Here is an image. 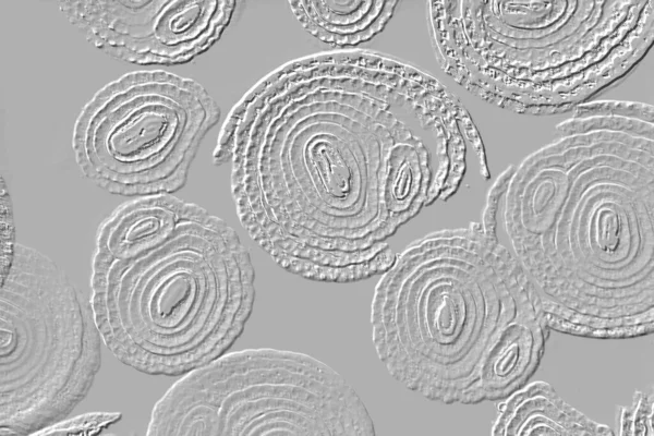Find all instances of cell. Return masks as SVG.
<instances>
[{
	"mask_svg": "<svg viewBox=\"0 0 654 436\" xmlns=\"http://www.w3.org/2000/svg\"><path fill=\"white\" fill-rule=\"evenodd\" d=\"M221 111L197 81L165 70L125 73L100 87L75 119L81 174L112 195L174 194Z\"/></svg>",
	"mask_w": 654,
	"mask_h": 436,
	"instance_id": "cell-8",
	"label": "cell"
},
{
	"mask_svg": "<svg viewBox=\"0 0 654 436\" xmlns=\"http://www.w3.org/2000/svg\"><path fill=\"white\" fill-rule=\"evenodd\" d=\"M653 140L562 136L526 156L506 183L495 220L550 330L595 339L653 332Z\"/></svg>",
	"mask_w": 654,
	"mask_h": 436,
	"instance_id": "cell-2",
	"label": "cell"
},
{
	"mask_svg": "<svg viewBox=\"0 0 654 436\" xmlns=\"http://www.w3.org/2000/svg\"><path fill=\"white\" fill-rule=\"evenodd\" d=\"M593 116H622L639 118L650 122L654 121L653 106L650 104L628 100H590L578 105L571 118H585Z\"/></svg>",
	"mask_w": 654,
	"mask_h": 436,
	"instance_id": "cell-15",
	"label": "cell"
},
{
	"mask_svg": "<svg viewBox=\"0 0 654 436\" xmlns=\"http://www.w3.org/2000/svg\"><path fill=\"white\" fill-rule=\"evenodd\" d=\"M353 386L313 355L227 351L179 376L154 404L148 436H374Z\"/></svg>",
	"mask_w": 654,
	"mask_h": 436,
	"instance_id": "cell-6",
	"label": "cell"
},
{
	"mask_svg": "<svg viewBox=\"0 0 654 436\" xmlns=\"http://www.w3.org/2000/svg\"><path fill=\"white\" fill-rule=\"evenodd\" d=\"M654 1H428L439 66L482 100L557 116L623 82L653 46Z\"/></svg>",
	"mask_w": 654,
	"mask_h": 436,
	"instance_id": "cell-5",
	"label": "cell"
},
{
	"mask_svg": "<svg viewBox=\"0 0 654 436\" xmlns=\"http://www.w3.org/2000/svg\"><path fill=\"white\" fill-rule=\"evenodd\" d=\"M122 413L94 411L65 417L38 431L35 435H94L120 422Z\"/></svg>",
	"mask_w": 654,
	"mask_h": 436,
	"instance_id": "cell-14",
	"label": "cell"
},
{
	"mask_svg": "<svg viewBox=\"0 0 654 436\" xmlns=\"http://www.w3.org/2000/svg\"><path fill=\"white\" fill-rule=\"evenodd\" d=\"M237 1L78 0L59 10L107 57L129 64L177 66L192 62L222 36Z\"/></svg>",
	"mask_w": 654,
	"mask_h": 436,
	"instance_id": "cell-9",
	"label": "cell"
},
{
	"mask_svg": "<svg viewBox=\"0 0 654 436\" xmlns=\"http://www.w3.org/2000/svg\"><path fill=\"white\" fill-rule=\"evenodd\" d=\"M436 77L364 48L290 60L227 114L213 164L231 165L243 229L301 278L352 283L380 276L388 244L427 207L429 150L400 117Z\"/></svg>",
	"mask_w": 654,
	"mask_h": 436,
	"instance_id": "cell-1",
	"label": "cell"
},
{
	"mask_svg": "<svg viewBox=\"0 0 654 436\" xmlns=\"http://www.w3.org/2000/svg\"><path fill=\"white\" fill-rule=\"evenodd\" d=\"M495 436H614L615 432L566 402L547 382L526 383L498 401Z\"/></svg>",
	"mask_w": 654,
	"mask_h": 436,
	"instance_id": "cell-10",
	"label": "cell"
},
{
	"mask_svg": "<svg viewBox=\"0 0 654 436\" xmlns=\"http://www.w3.org/2000/svg\"><path fill=\"white\" fill-rule=\"evenodd\" d=\"M617 424L620 436H654V396L635 390L631 405L618 407Z\"/></svg>",
	"mask_w": 654,
	"mask_h": 436,
	"instance_id": "cell-13",
	"label": "cell"
},
{
	"mask_svg": "<svg viewBox=\"0 0 654 436\" xmlns=\"http://www.w3.org/2000/svg\"><path fill=\"white\" fill-rule=\"evenodd\" d=\"M596 131L623 132L654 138L653 122L622 116L570 117L555 128V133L559 137Z\"/></svg>",
	"mask_w": 654,
	"mask_h": 436,
	"instance_id": "cell-12",
	"label": "cell"
},
{
	"mask_svg": "<svg viewBox=\"0 0 654 436\" xmlns=\"http://www.w3.org/2000/svg\"><path fill=\"white\" fill-rule=\"evenodd\" d=\"M90 298L50 256L16 242L0 290V435L68 417L101 367Z\"/></svg>",
	"mask_w": 654,
	"mask_h": 436,
	"instance_id": "cell-7",
	"label": "cell"
},
{
	"mask_svg": "<svg viewBox=\"0 0 654 436\" xmlns=\"http://www.w3.org/2000/svg\"><path fill=\"white\" fill-rule=\"evenodd\" d=\"M372 340L389 375L445 404L501 401L537 371L549 337L522 268L481 222L410 242L380 275Z\"/></svg>",
	"mask_w": 654,
	"mask_h": 436,
	"instance_id": "cell-3",
	"label": "cell"
},
{
	"mask_svg": "<svg viewBox=\"0 0 654 436\" xmlns=\"http://www.w3.org/2000/svg\"><path fill=\"white\" fill-rule=\"evenodd\" d=\"M90 302L123 364L181 376L229 351L251 317L255 269L238 232L174 194L133 197L99 223Z\"/></svg>",
	"mask_w": 654,
	"mask_h": 436,
	"instance_id": "cell-4",
	"label": "cell"
},
{
	"mask_svg": "<svg viewBox=\"0 0 654 436\" xmlns=\"http://www.w3.org/2000/svg\"><path fill=\"white\" fill-rule=\"evenodd\" d=\"M399 2L382 0H300L289 7L318 40L349 49L373 39L391 20Z\"/></svg>",
	"mask_w": 654,
	"mask_h": 436,
	"instance_id": "cell-11",
	"label": "cell"
}]
</instances>
